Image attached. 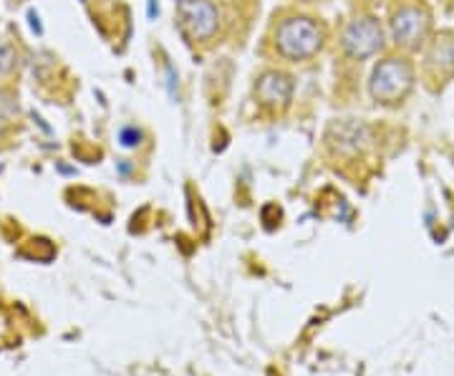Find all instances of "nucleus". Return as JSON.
Returning <instances> with one entry per match:
<instances>
[{"label":"nucleus","instance_id":"obj_1","mask_svg":"<svg viewBox=\"0 0 454 376\" xmlns=\"http://www.w3.org/2000/svg\"><path fill=\"white\" fill-rule=\"evenodd\" d=\"M324 43V31L310 18H291L283 20L276 35V46L288 61H306L316 56Z\"/></svg>","mask_w":454,"mask_h":376},{"label":"nucleus","instance_id":"obj_2","mask_svg":"<svg viewBox=\"0 0 454 376\" xmlns=\"http://www.w3.org/2000/svg\"><path fill=\"white\" fill-rule=\"evenodd\" d=\"M411 66L399 61V59H387L376 66L372 76V97L384 104H394L399 98H404L411 89Z\"/></svg>","mask_w":454,"mask_h":376},{"label":"nucleus","instance_id":"obj_4","mask_svg":"<svg viewBox=\"0 0 454 376\" xmlns=\"http://www.w3.org/2000/svg\"><path fill=\"white\" fill-rule=\"evenodd\" d=\"M391 31H394V41L402 43L406 49H417L427 38L429 31V16L419 11V8H402L394 20H391Z\"/></svg>","mask_w":454,"mask_h":376},{"label":"nucleus","instance_id":"obj_6","mask_svg":"<svg viewBox=\"0 0 454 376\" xmlns=\"http://www.w3.org/2000/svg\"><path fill=\"white\" fill-rule=\"evenodd\" d=\"M258 98L265 106H278V104H288L293 94V79L288 74L270 71L258 82Z\"/></svg>","mask_w":454,"mask_h":376},{"label":"nucleus","instance_id":"obj_5","mask_svg":"<svg viewBox=\"0 0 454 376\" xmlns=\"http://www.w3.org/2000/svg\"><path fill=\"white\" fill-rule=\"evenodd\" d=\"M182 20H184V28L197 41H207L212 33L217 31V11L207 0H184Z\"/></svg>","mask_w":454,"mask_h":376},{"label":"nucleus","instance_id":"obj_7","mask_svg":"<svg viewBox=\"0 0 454 376\" xmlns=\"http://www.w3.org/2000/svg\"><path fill=\"white\" fill-rule=\"evenodd\" d=\"M139 139H142V134L134 129V127L121 131V145H124V147H134V145H139Z\"/></svg>","mask_w":454,"mask_h":376},{"label":"nucleus","instance_id":"obj_3","mask_svg":"<svg viewBox=\"0 0 454 376\" xmlns=\"http://www.w3.org/2000/svg\"><path fill=\"white\" fill-rule=\"evenodd\" d=\"M384 43V33L376 18H361L354 20L343 33V51L351 59H369Z\"/></svg>","mask_w":454,"mask_h":376}]
</instances>
